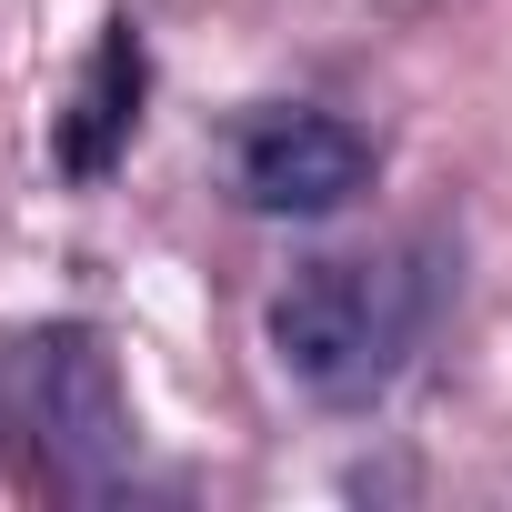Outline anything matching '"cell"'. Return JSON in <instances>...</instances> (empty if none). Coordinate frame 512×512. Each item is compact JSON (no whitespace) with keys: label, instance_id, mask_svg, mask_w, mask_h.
<instances>
[{"label":"cell","instance_id":"2","mask_svg":"<svg viewBox=\"0 0 512 512\" xmlns=\"http://www.w3.org/2000/svg\"><path fill=\"white\" fill-rule=\"evenodd\" d=\"M0 422L31 432L41 472L81 502H101L131 462V402H121V372L91 322H51L0 362Z\"/></svg>","mask_w":512,"mask_h":512},{"label":"cell","instance_id":"3","mask_svg":"<svg viewBox=\"0 0 512 512\" xmlns=\"http://www.w3.org/2000/svg\"><path fill=\"white\" fill-rule=\"evenodd\" d=\"M221 181L262 221H332L382 181V151H372L362 121H342L322 101H262V111H241V131L221 151Z\"/></svg>","mask_w":512,"mask_h":512},{"label":"cell","instance_id":"1","mask_svg":"<svg viewBox=\"0 0 512 512\" xmlns=\"http://www.w3.org/2000/svg\"><path fill=\"white\" fill-rule=\"evenodd\" d=\"M432 312H442L432 241H392V251H322V262H302L272 292L262 332H272V362H282V382L302 402L372 412L412 372Z\"/></svg>","mask_w":512,"mask_h":512},{"label":"cell","instance_id":"4","mask_svg":"<svg viewBox=\"0 0 512 512\" xmlns=\"http://www.w3.org/2000/svg\"><path fill=\"white\" fill-rule=\"evenodd\" d=\"M141 101H151V41H141V21L121 11V21H101V41H91V61H81L61 121H51L61 181H81V191L111 181L121 151H131V131H141Z\"/></svg>","mask_w":512,"mask_h":512}]
</instances>
